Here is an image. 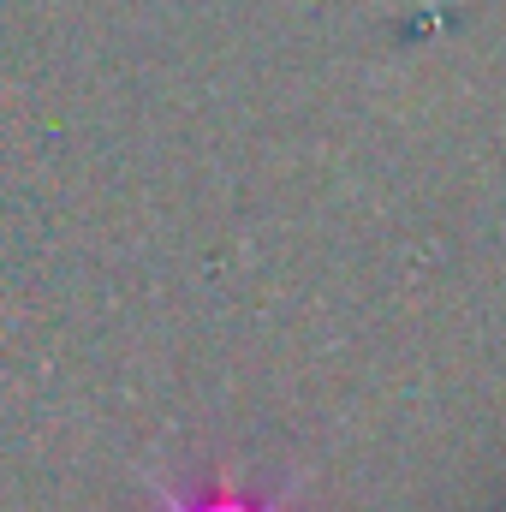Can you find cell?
Masks as SVG:
<instances>
[{
  "instance_id": "obj_1",
  "label": "cell",
  "mask_w": 506,
  "mask_h": 512,
  "mask_svg": "<svg viewBox=\"0 0 506 512\" xmlns=\"http://www.w3.org/2000/svg\"><path fill=\"white\" fill-rule=\"evenodd\" d=\"M149 489H155V512H286L280 495H256L239 471H215L203 489H179V483L149 477Z\"/></svg>"
}]
</instances>
